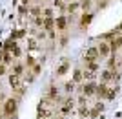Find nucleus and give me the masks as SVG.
<instances>
[{"label":"nucleus","instance_id":"10","mask_svg":"<svg viewBox=\"0 0 122 119\" xmlns=\"http://www.w3.org/2000/svg\"><path fill=\"white\" fill-rule=\"evenodd\" d=\"M97 55V49H89L88 51V57H95Z\"/></svg>","mask_w":122,"mask_h":119},{"label":"nucleus","instance_id":"7","mask_svg":"<svg viewBox=\"0 0 122 119\" xmlns=\"http://www.w3.org/2000/svg\"><path fill=\"white\" fill-rule=\"evenodd\" d=\"M108 51H109V49L106 48V44H102V48H100V53H102V55H108Z\"/></svg>","mask_w":122,"mask_h":119},{"label":"nucleus","instance_id":"1","mask_svg":"<svg viewBox=\"0 0 122 119\" xmlns=\"http://www.w3.org/2000/svg\"><path fill=\"white\" fill-rule=\"evenodd\" d=\"M15 108H16V103H15L13 99H9V101L6 103V114H13Z\"/></svg>","mask_w":122,"mask_h":119},{"label":"nucleus","instance_id":"13","mask_svg":"<svg viewBox=\"0 0 122 119\" xmlns=\"http://www.w3.org/2000/svg\"><path fill=\"white\" fill-rule=\"evenodd\" d=\"M15 71H16V75H18V73H22V66H16V68H15Z\"/></svg>","mask_w":122,"mask_h":119},{"label":"nucleus","instance_id":"9","mask_svg":"<svg viewBox=\"0 0 122 119\" xmlns=\"http://www.w3.org/2000/svg\"><path fill=\"white\" fill-rule=\"evenodd\" d=\"M82 79V73L80 71H75V81H80Z\"/></svg>","mask_w":122,"mask_h":119},{"label":"nucleus","instance_id":"6","mask_svg":"<svg viewBox=\"0 0 122 119\" xmlns=\"http://www.w3.org/2000/svg\"><path fill=\"white\" fill-rule=\"evenodd\" d=\"M120 44H122V39H117V40H113V44H111V46H113V48H118Z\"/></svg>","mask_w":122,"mask_h":119},{"label":"nucleus","instance_id":"8","mask_svg":"<svg viewBox=\"0 0 122 119\" xmlns=\"http://www.w3.org/2000/svg\"><path fill=\"white\" fill-rule=\"evenodd\" d=\"M57 24H58V28H64V26H66V20H64V18H58Z\"/></svg>","mask_w":122,"mask_h":119},{"label":"nucleus","instance_id":"11","mask_svg":"<svg viewBox=\"0 0 122 119\" xmlns=\"http://www.w3.org/2000/svg\"><path fill=\"white\" fill-rule=\"evenodd\" d=\"M66 70H68V64H64V66H62L60 70H58V73H64V71H66Z\"/></svg>","mask_w":122,"mask_h":119},{"label":"nucleus","instance_id":"5","mask_svg":"<svg viewBox=\"0 0 122 119\" xmlns=\"http://www.w3.org/2000/svg\"><path fill=\"white\" fill-rule=\"evenodd\" d=\"M108 88H106V86H98V95H108Z\"/></svg>","mask_w":122,"mask_h":119},{"label":"nucleus","instance_id":"3","mask_svg":"<svg viewBox=\"0 0 122 119\" xmlns=\"http://www.w3.org/2000/svg\"><path fill=\"white\" fill-rule=\"evenodd\" d=\"M93 92H95V86H93V84H88V86H84V93H93Z\"/></svg>","mask_w":122,"mask_h":119},{"label":"nucleus","instance_id":"12","mask_svg":"<svg viewBox=\"0 0 122 119\" xmlns=\"http://www.w3.org/2000/svg\"><path fill=\"white\" fill-rule=\"evenodd\" d=\"M102 77H104V79H109V77H111V73H109V71H104V73H102Z\"/></svg>","mask_w":122,"mask_h":119},{"label":"nucleus","instance_id":"2","mask_svg":"<svg viewBox=\"0 0 122 119\" xmlns=\"http://www.w3.org/2000/svg\"><path fill=\"white\" fill-rule=\"evenodd\" d=\"M9 83H11V86L18 88V75H11V77H9Z\"/></svg>","mask_w":122,"mask_h":119},{"label":"nucleus","instance_id":"4","mask_svg":"<svg viewBox=\"0 0 122 119\" xmlns=\"http://www.w3.org/2000/svg\"><path fill=\"white\" fill-rule=\"evenodd\" d=\"M89 20H91V15H84V18H82V26L89 24Z\"/></svg>","mask_w":122,"mask_h":119}]
</instances>
